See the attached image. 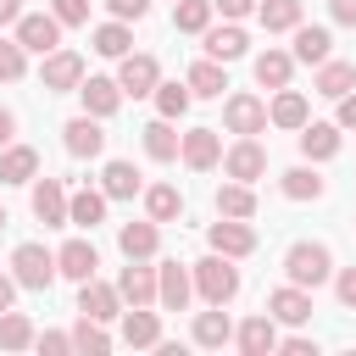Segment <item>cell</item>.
Returning a JSON list of instances; mask_svg holds the SVG:
<instances>
[{"label": "cell", "mask_w": 356, "mask_h": 356, "mask_svg": "<svg viewBox=\"0 0 356 356\" xmlns=\"http://www.w3.org/2000/svg\"><path fill=\"white\" fill-rule=\"evenodd\" d=\"M156 339H161V317H156L150 306H122V345L156 350Z\"/></svg>", "instance_id": "cell-19"}, {"label": "cell", "mask_w": 356, "mask_h": 356, "mask_svg": "<svg viewBox=\"0 0 356 356\" xmlns=\"http://www.w3.org/2000/svg\"><path fill=\"white\" fill-rule=\"evenodd\" d=\"M67 222H72V228L106 222V189H78V195H67Z\"/></svg>", "instance_id": "cell-31"}, {"label": "cell", "mask_w": 356, "mask_h": 356, "mask_svg": "<svg viewBox=\"0 0 356 356\" xmlns=\"http://www.w3.org/2000/svg\"><path fill=\"white\" fill-rule=\"evenodd\" d=\"M117 250H122L128 261H150V256L161 250V222H150V217H145V222H122V228H117Z\"/></svg>", "instance_id": "cell-16"}, {"label": "cell", "mask_w": 356, "mask_h": 356, "mask_svg": "<svg viewBox=\"0 0 356 356\" xmlns=\"http://www.w3.org/2000/svg\"><path fill=\"white\" fill-rule=\"evenodd\" d=\"M56 273H61V278H72V284H83V278H95V273H100V250H95L89 239H67V245L56 250Z\"/></svg>", "instance_id": "cell-17"}, {"label": "cell", "mask_w": 356, "mask_h": 356, "mask_svg": "<svg viewBox=\"0 0 356 356\" xmlns=\"http://www.w3.org/2000/svg\"><path fill=\"white\" fill-rule=\"evenodd\" d=\"M33 345V323L22 317V312H0V350H28Z\"/></svg>", "instance_id": "cell-42"}, {"label": "cell", "mask_w": 356, "mask_h": 356, "mask_svg": "<svg viewBox=\"0 0 356 356\" xmlns=\"http://www.w3.org/2000/svg\"><path fill=\"white\" fill-rule=\"evenodd\" d=\"M267 317H273V323H284V328L312 323V289H300V284L273 289V295H267Z\"/></svg>", "instance_id": "cell-11"}, {"label": "cell", "mask_w": 356, "mask_h": 356, "mask_svg": "<svg viewBox=\"0 0 356 356\" xmlns=\"http://www.w3.org/2000/svg\"><path fill=\"white\" fill-rule=\"evenodd\" d=\"M39 83H44L50 95H67V89H78V83H83V56L56 44V50L44 56V67H39Z\"/></svg>", "instance_id": "cell-8"}, {"label": "cell", "mask_w": 356, "mask_h": 356, "mask_svg": "<svg viewBox=\"0 0 356 356\" xmlns=\"http://www.w3.org/2000/svg\"><path fill=\"white\" fill-rule=\"evenodd\" d=\"M150 95H156V117H167V122H178V117L189 111V100H195L189 83H156Z\"/></svg>", "instance_id": "cell-39"}, {"label": "cell", "mask_w": 356, "mask_h": 356, "mask_svg": "<svg viewBox=\"0 0 356 356\" xmlns=\"http://www.w3.org/2000/svg\"><path fill=\"white\" fill-rule=\"evenodd\" d=\"M250 72H256V83H261V89H284V83L295 78V56H289V50H273V44H267V50H261V56L250 61Z\"/></svg>", "instance_id": "cell-25"}, {"label": "cell", "mask_w": 356, "mask_h": 356, "mask_svg": "<svg viewBox=\"0 0 356 356\" xmlns=\"http://www.w3.org/2000/svg\"><path fill=\"white\" fill-rule=\"evenodd\" d=\"M72 350H83V356H106V350H111V334H106L95 317H83V312H78V328H72Z\"/></svg>", "instance_id": "cell-41"}, {"label": "cell", "mask_w": 356, "mask_h": 356, "mask_svg": "<svg viewBox=\"0 0 356 356\" xmlns=\"http://www.w3.org/2000/svg\"><path fill=\"white\" fill-rule=\"evenodd\" d=\"M95 50H100L106 61L128 56V50H134V28H128V22H117V17H111V22H100V28H95Z\"/></svg>", "instance_id": "cell-36"}, {"label": "cell", "mask_w": 356, "mask_h": 356, "mask_svg": "<svg viewBox=\"0 0 356 356\" xmlns=\"http://www.w3.org/2000/svg\"><path fill=\"white\" fill-rule=\"evenodd\" d=\"M100 189H106V200H134L145 184H139L134 161H106V172H100Z\"/></svg>", "instance_id": "cell-33"}, {"label": "cell", "mask_w": 356, "mask_h": 356, "mask_svg": "<svg viewBox=\"0 0 356 356\" xmlns=\"http://www.w3.org/2000/svg\"><path fill=\"white\" fill-rule=\"evenodd\" d=\"M117 295H122V306H156V267L128 261L117 273Z\"/></svg>", "instance_id": "cell-18"}, {"label": "cell", "mask_w": 356, "mask_h": 356, "mask_svg": "<svg viewBox=\"0 0 356 356\" xmlns=\"http://www.w3.org/2000/svg\"><path fill=\"white\" fill-rule=\"evenodd\" d=\"M61 145H67V156H78V161H95L100 150H106V134H100V117H72L67 128H61Z\"/></svg>", "instance_id": "cell-12"}, {"label": "cell", "mask_w": 356, "mask_h": 356, "mask_svg": "<svg viewBox=\"0 0 356 356\" xmlns=\"http://www.w3.org/2000/svg\"><path fill=\"white\" fill-rule=\"evenodd\" d=\"M33 217L44 228H67V184L61 178H33V195H28Z\"/></svg>", "instance_id": "cell-10"}, {"label": "cell", "mask_w": 356, "mask_h": 356, "mask_svg": "<svg viewBox=\"0 0 356 356\" xmlns=\"http://www.w3.org/2000/svg\"><path fill=\"white\" fill-rule=\"evenodd\" d=\"M211 11H222L228 22H239V17H250V11H256V0H211Z\"/></svg>", "instance_id": "cell-48"}, {"label": "cell", "mask_w": 356, "mask_h": 356, "mask_svg": "<svg viewBox=\"0 0 356 356\" xmlns=\"http://www.w3.org/2000/svg\"><path fill=\"white\" fill-rule=\"evenodd\" d=\"M222 122H228V134H261V128H267V100H256V95H228V100H222Z\"/></svg>", "instance_id": "cell-14"}, {"label": "cell", "mask_w": 356, "mask_h": 356, "mask_svg": "<svg viewBox=\"0 0 356 356\" xmlns=\"http://www.w3.org/2000/svg\"><path fill=\"white\" fill-rule=\"evenodd\" d=\"M222 172L239 178V184H256V178L267 172V150L256 145V134H239V139L222 150Z\"/></svg>", "instance_id": "cell-6"}, {"label": "cell", "mask_w": 356, "mask_h": 356, "mask_svg": "<svg viewBox=\"0 0 356 356\" xmlns=\"http://www.w3.org/2000/svg\"><path fill=\"white\" fill-rule=\"evenodd\" d=\"M278 189H284L289 200H323V178H317L312 167H289V172L278 178Z\"/></svg>", "instance_id": "cell-40"}, {"label": "cell", "mask_w": 356, "mask_h": 356, "mask_svg": "<svg viewBox=\"0 0 356 356\" xmlns=\"http://www.w3.org/2000/svg\"><path fill=\"white\" fill-rule=\"evenodd\" d=\"M217 217H245V222H250V217H256V189L239 184V178L222 184V189H217Z\"/></svg>", "instance_id": "cell-35"}, {"label": "cell", "mask_w": 356, "mask_h": 356, "mask_svg": "<svg viewBox=\"0 0 356 356\" xmlns=\"http://www.w3.org/2000/svg\"><path fill=\"white\" fill-rule=\"evenodd\" d=\"M284 278L300 284V289L328 284V278H334V256H328V245H317V239H295V245L284 250Z\"/></svg>", "instance_id": "cell-2"}, {"label": "cell", "mask_w": 356, "mask_h": 356, "mask_svg": "<svg viewBox=\"0 0 356 356\" xmlns=\"http://www.w3.org/2000/svg\"><path fill=\"white\" fill-rule=\"evenodd\" d=\"M189 295H195L189 267H184V261H161V267H156V306H161V312H184Z\"/></svg>", "instance_id": "cell-9"}, {"label": "cell", "mask_w": 356, "mask_h": 356, "mask_svg": "<svg viewBox=\"0 0 356 356\" xmlns=\"http://www.w3.org/2000/svg\"><path fill=\"white\" fill-rule=\"evenodd\" d=\"M78 100H83L89 117H111L122 106V89H117V78H83L78 83Z\"/></svg>", "instance_id": "cell-26"}, {"label": "cell", "mask_w": 356, "mask_h": 356, "mask_svg": "<svg viewBox=\"0 0 356 356\" xmlns=\"http://www.w3.org/2000/svg\"><path fill=\"white\" fill-rule=\"evenodd\" d=\"M206 245H211L217 256H234V261H239V256L256 250V228H250L245 217H217V222L206 228Z\"/></svg>", "instance_id": "cell-7"}, {"label": "cell", "mask_w": 356, "mask_h": 356, "mask_svg": "<svg viewBox=\"0 0 356 356\" xmlns=\"http://www.w3.org/2000/svg\"><path fill=\"white\" fill-rule=\"evenodd\" d=\"M278 350H284V356H317V345H312V339H300V334L278 339Z\"/></svg>", "instance_id": "cell-50"}, {"label": "cell", "mask_w": 356, "mask_h": 356, "mask_svg": "<svg viewBox=\"0 0 356 356\" xmlns=\"http://www.w3.org/2000/svg\"><path fill=\"white\" fill-rule=\"evenodd\" d=\"M156 83H161V61H156V56H145V50L117 56V89H122V95L139 100V95H150Z\"/></svg>", "instance_id": "cell-4"}, {"label": "cell", "mask_w": 356, "mask_h": 356, "mask_svg": "<svg viewBox=\"0 0 356 356\" xmlns=\"http://www.w3.org/2000/svg\"><path fill=\"white\" fill-rule=\"evenodd\" d=\"M189 278H195V295L206 300V306H228L234 295H239V267H234V256H200L195 267H189Z\"/></svg>", "instance_id": "cell-1"}, {"label": "cell", "mask_w": 356, "mask_h": 356, "mask_svg": "<svg viewBox=\"0 0 356 356\" xmlns=\"http://www.w3.org/2000/svg\"><path fill=\"white\" fill-rule=\"evenodd\" d=\"M39 178V150L33 145H6L0 150V184H33Z\"/></svg>", "instance_id": "cell-27"}, {"label": "cell", "mask_w": 356, "mask_h": 356, "mask_svg": "<svg viewBox=\"0 0 356 356\" xmlns=\"http://www.w3.org/2000/svg\"><path fill=\"white\" fill-rule=\"evenodd\" d=\"M0 228H6V206H0Z\"/></svg>", "instance_id": "cell-55"}, {"label": "cell", "mask_w": 356, "mask_h": 356, "mask_svg": "<svg viewBox=\"0 0 356 356\" xmlns=\"http://www.w3.org/2000/svg\"><path fill=\"white\" fill-rule=\"evenodd\" d=\"M11 134H17V117H11V111H6V106H0V150H6V145H11Z\"/></svg>", "instance_id": "cell-53"}, {"label": "cell", "mask_w": 356, "mask_h": 356, "mask_svg": "<svg viewBox=\"0 0 356 356\" xmlns=\"http://www.w3.org/2000/svg\"><path fill=\"white\" fill-rule=\"evenodd\" d=\"M17 17H22V0H0V28L17 22Z\"/></svg>", "instance_id": "cell-54"}, {"label": "cell", "mask_w": 356, "mask_h": 356, "mask_svg": "<svg viewBox=\"0 0 356 356\" xmlns=\"http://www.w3.org/2000/svg\"><path fill=\"white\" fill-rule=\"evenodd\" d=\"M11 300H17V278H11V273H0V312H6Z\"/></svg>", "instance_id": "cell-52"}, {"label": "cell", "mask_w": 356, "mask_h": 356, "mask_svg": "<svg viewBox=\"0 0 356 356\" xmlns=\"http://www.w3.org/2000/svg\"><path fill=\"white\" fill-rule=\"evenodd\" d=\"M11 278H17V289H50L56 284V250H44L39 239L17 245L11 250Z\"/></svg>", "instance_id": "cell-3"}, {"label": "cell", "mask_w": 356, "mask_h": 356, "mask_svg": "<svg viewBox=\"0 0 356 356\" xmlns=\"http://www.w3.org/2000/svg\"><path fill=\"white\" fill-rule=\"evenodd\" d=\"M139 195H145V217H150V222H178V217H184L178 184H150V189H139Z\"/></svg>", "instance_id": "cell-29"}, {"label": "cell", "mask_w": 356, "mask_h": 356, "mask_svg": "<svg viewBox=\"0 0 356 356\" xmlns=\"http://www.w3.org/2000/svg\"><path fill=\"white\" fill-rule=\"evenodd\" d=\"M339 128H356V89L350 95H339V117H334Z\"/></svg>", "instance_id": "cell-51"}, {"label": "cell", "mask_w": 356, "mask_h": 356, "mask_svg": "<svg viewBox=\"0 0 356 356\" xmlns=\"http://www.w3.org/2000/svg\"><path fill=\"white\" fill-rule=\"evenodd\" d=\"M234 345H239L245 356H267V350H278V323H273L267 312H256V317H245V323L234 328Z\"/></svg>", "instance_id": "cell-20"}, {"label": "cell", "mask_w": 356, "mask_h": 356, "mask_svg": "<svg viewBox=\"0 0 356 356\" xmlns=\"http://www.w3.org/2000/svg\"><path fill=\"white\" fill-rule=\"evenodd\" d=\"M300 156L306 161H334L339 156V122H300Z\"/></svg>", "instance_id": "cell-22"}, {"label": "cell", "mask_w": 356, "mask_h": 356, "mask_svg": "<svg viewBox=\"0 0 356 356\" xmlns=\"http://www.w3.org/2000/svg\"><path fill=\"white\" fill-rule=\"evenodd\" d=\"M189 334H195L200 350H222V345L234 339V323H228L222 306H211V312H195V328H189Z\"/></svg>", "instance_id": "cell-28"}, {"label": "cell", "mask_w": 356, "mask_h": 356, "mask_svg": "<svg viewBox=\"0 0 356 356\" xmlns=\"http://www.w3.org/2000/svg\"><path fill=\"white\" fill-rule=\"evenodd\" d=\"M50 17L61 28H83L89 22V0H50Z\"/></svg>", "instance_id": "cell-44"}, {"label": "cell", "mask_w": 356, "mask_h": 356, "mask_svg": "<svg viewBox=\"0 0 356 356\" xmlns=\"http://www.w3.org/2000/svg\"><path fill=\"white\" fill-rule=\"evenodd\" d=\"M78 312H83V317H95V323H111V317H122V295H117V284L83 278V284H78Z\"/></svg>", "instance_id": "cell-13"}, {"label": "cell", "mask_w": 356, "mask_h": 356, "mask_svg": "<svg viewBox=\"0 0 356 356\" xmlns=\"http://www.w3.org/2000/svg\"><path fill=\"white\" fill-rule=\"evenodd\" d=\"M178 156H184L195 172H211V167L222 161V139H217V128H189V134L178 139Z\"/></svg>", "instance_id": "cell-15"}, {"label": "cell", "mask_w": 356, "mask_h": 356, "mask_svg": "<svg viewBox=\"0 0 356 356\" xmlns=\"http://www.w3.org/2000/svg\"><path fill=\"white\" fill-rule=\"evenodd\" d=\"M306 117H312V106H306V95H300V89H289V83H284V89H273V106H267V122H273V128L300 134V122H306Z\"/></svg>", "instance_id": "cell-21"}, {"label": "cell", "mask_w": 356, "mask_h": 356, "mask_svg": "<svg viewBox=\"0 0 356 356\" xmlns=\"http://www.w3.org/2000/svg\"><path fill=\"white\" fill-rule=\"evenodd\" d=\"M200 39H206V56H211V61H222V67H228V61H239V56L250 50V39H245V28H239V22H222V28H206Z\"/></svg>", "instance_id": "cell-23"}, {"label": "cell", "mask_w": 356, "mask_h": 356, "mask_svg": "<svg viewBox=\"0 0 356 356\" xmlns=\"http://www.w3.org/2000/svg\"><path fill=\"white\" fill-rule=\"evenodd\" d=\"M33 345H39L44 356H67V350H72V334H33Z\"/></svg>", "instance_id": "cell-47"}, {"label": "cell", "mask_w": 356, "mask_h": 356, "mask_svg": "<svg viewBox=\"0 0 356 356\" xmlns=\"http://www.w3.org/2000/svg\"><path fill=\"white\" fill-rule=\"evenodd\" d=\"M334 295H339L345 312H356V267H339L334 273Z\"/></svg>", "instance_id": "cell-46"}, {"label": "cell", "mask_w": 356, "mask_h": 356, "mask_svg": "<svg viewBox=\"0 0 356 356\" xmlns=\"http://www.w3.org/2000/svg\"><path fill=\"white\" fill-rule=\"evenodd\" d=\"M172 28L178 33H206L211 28V0H172Z\"/></svg>", "instance_id": "cell-38"}, {"label": "cell", "mask_w": 356, "mask_h": 356, "mask_svg": "<svg viewBox=\"0 0 356 356\" xmlns=\"http://www.w3.org/2000/svg\"><path fill=\"white\" fill-rule=\"evenodd\" d=\"M289 33H295V50H289L295 61H306V67L328 61V50H334V33H328V28H317V22H295Z\"/></svg>", "instance_id": "cell-24"}, {"label": "cell", "mask_w": 356, "mask_h": 356, "mask_svg": "<svg viewBox=\"0 0 356 356\" xmlns=\"http://www.w3.org/2000/svg\"><path fill=\"white\" fill-rule=\"evenodd\" d=\"M11 28H17V44L33 50V56H50V50L61 44V22H56L50 11H22Z\"/></svg>", "instance_id": "cell-5"}, {"label": "cell", "mask_w": 356, "mask_h": 356, "mask_svg": "<svg viewBox=\"0 0 356 356\" xmlns=\"http://www.w3.org/2000/svg\"><path fill=\"white\" fill-rule=\"evenodd\" d=\"M28 72V50L17 39H0V83H17Z\"/></svg>", "instance_id": "cell-43"}, {"label": "cell", "mask_w": 356, "mask_h": 356, "mask_svg": "<svg viewBox=\"0 0 356 356\" xmlns=\"http://www.w3.org/2000/svg\"><path fill=\"white\" fill-rule=\"evenodd\" d=\"M178 139H184V134H172V122L156 117V122L145 128V156H150V161H178Z\"/></svg>", "instance_id": "cell-37"}, {"label": "cell", "mask_w": 356, "mask_h": 356, "mask_svg": "<svg viewBox=\"0 0 356 356\" xmlns=\"http://www.w3.org/2000/svg\"><path fill=\"white\" fill-rule=\"evenodd\" d=\"M328 17L339 28H356V0H328Z\"/></svg>", "instance_id": "cell-49"}, {"label": "cell", "mask_w": 356, "mask_h": 356, "mask_svg": "<svg viewBox=\"0 0 356 356\" xmlns=\"http://www.w3.org/2000/svg\"><path fill=\"white\" fill-rule=\"evenodd\" d=\"M256 22H261L267 33H289L295 22H306V6H300V0H261V6H256Z\"/></svg>", "instance_id": "cell-32"}, {"label": "cell", "mask_w": 356, "mask_h": 356, "mask_svg": "<svg viewBox=\"0 0 356 356\" xmlns=\"http://www.w3.org/2000/svg\"><path fill=\"white\" fill-rule=\"evenodd\" d=\"M312 89H317V95H328V100H339V95H350V89H356V67L328 56V61H317V83H312Z\"/></svg>", "instance_id": "cell-30"}, {"label": "cell", "mask_w": 356, "mask_h": 356, "mask_svg": "<svg viewBox=\"0 0 356 356\" xmlns=\"http://www.w3.org/2000/svg\"><path fill=\"white\" fill-rule=\"evenodd\" d=\"M184 83H189V95L217 100V95L228 89V72H222V61H211V56H206V61H195V67H189V78H184Z\"/></svg>", "instance_id": "cell-34"}, {"label": "cell", "mask_w": 356, "mask_h": 356, "mask_svg": "<svg viewBox=\"0 0 356 356\" xmlns=\"http://www.w3.org/2000/svg\"><path fill=\"white\" fill-rule=\"evenodd\" d=\"M106 11L117 22H139V17H150V0H106Z\"/></svg>", "instance_id": "cell-45"}]
</instances>
